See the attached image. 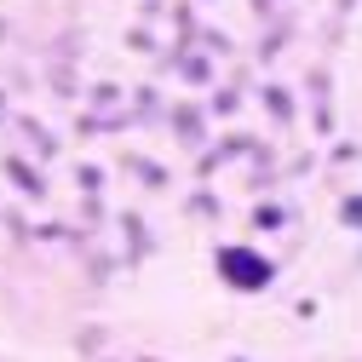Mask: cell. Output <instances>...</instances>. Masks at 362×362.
I'll use <instances>...</instances> for the list:
<instances>
[{
	"instance_id": "6da1fadb",
	"label": "cell",
	"mask_w": 362,
	"mask_h": 362,
	"mask_svg": "<svg viewBox=\"0 0 362 362\" xmlns=\"http://www.w3.org/2000/svg\"><path fill=\"white\" fill-rule=\"evenodd\" d=\"M224 276H230L236 288H264V282H270V264L253 259L247 247H230V253H224Z\"/></svg>"
}]
</instances>
